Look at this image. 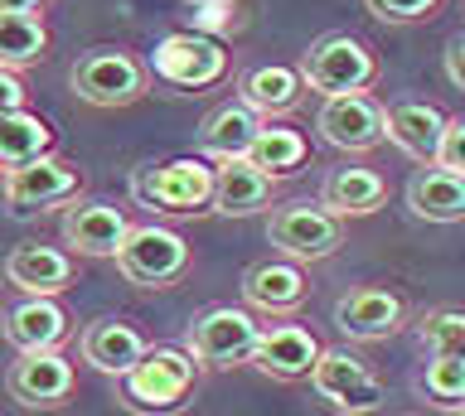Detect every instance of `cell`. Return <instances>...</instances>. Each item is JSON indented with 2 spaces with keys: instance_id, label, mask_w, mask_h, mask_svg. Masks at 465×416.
Returning <instances> with one entry per match:
<instances>
[{
  "instance_id": "cell-8",
  "label": "cell",
  "mask_w": 465,
  "mask_h": 416,
  "mask_svg": "<svg viewBox=\"0 0 465 416\" xmlns=\"http://www.w3.org/2000/svg\"><path fill=\"white\" fill-rule=\"evenodd\" d=\"M311 387L330 401V407H340L344 416H369V411H378L388 401L383 378H378L354 349H344V343L320 349L315 368H311Z\"/></svg>"
},
{
  "instance_id": "cell-11",
  "label": "cell",
  "mask_w": 465,
  "mask_h": 416,
  "mask_svg": "<svg viewBox=\"0 0 465 416\" xmlns=\"http://www.w3.org/2000/svg\"><path fill=\"white\" fill-rule=\"evenodd\" d=\"M402 324H407V300L392 285H354L349 295L334 300V329L349 343L392 339Z\"/></svg>"
},
{
  "instance_id": "cell-16",
  "label": "cell",
  "mask_w": 465,
  "mask_h": 416,
  "mask_svg": "<svg viewBox=\"0 0 465 416\" xmlns=\"http://www.w3.org/2000/svg\"><path fill=\"white\" fill-rule=\"evenodd\" d=\"M272 198H276V179L262 175L257 165H247L242 155L213 165V194H209L213 213H223V218H252V213L272 208Z\"/></svg>"
},
{
  "instance_id": "cell-31",
  "label": "cell",
  "mask_w": 465,
  "mask_h": 416,
  "mask_svg": "<svg viewBox=\"0 0 465 416\" xmlns=\"http://www.w3.org/2000/svg\"><path fill=\"white\" fill-rule=\"evenodd\" d=\"M363 5H369V15L383 20V24H427V20L441 15L446 0H363Z\"/></svg>"
},
{
  "instance_id": "cell-14",
  "label": "cell",
  "mask_w": 465,
  "mask_h": 416,
  "mask_svg": "<svg viewBox=\"0 0 465 416\" xmlns=\"http://www.w3.org/2000/svg\"><path fill=\"white\" fill-rule=\"evenodd\" d=\"M242 300H247V310L282 320V314H296L305 300H311V281H305L301 262L267 256V262H252V266H247V276H242Z\"/></svg>"
},
{
  "instance_id": "cell-13",
  "label": "cell",
  "mask_w": 465,
  "mask_h": 416,
  "mask_svg": "<svg viewBox=\"0 0 465 416\" xmlns=\"http://www.w3.org/2000/svg\"><path fill=\"white\" fill-rule=\"evenodd\" d=\"M73 382L78 372L58 349H44V353H20L5 372V392L20 401V407H35V411H54L73 397Z\"/></svg>"
},
{
  "instance_id": "cell-27",
  "label": "cell",
  "mask_w": 465,
  "mask_h": 416,
  "mask_svg": "<svg viewBox=\"0 0 465 416\" xmlns=\"http://www.w3.org/2000/svg\"><path fill=\"white\" fill-rule=\"evenodd\" d=\"M49 146H54V131L35 111L20 107L0 117V169H20L29 160H39V155H49Z\"/></svg>"
},
{
  "instance_id": "cell-23",
  "label": "cell",
  "mask_w": 465,
  "mask_h": 416,
  "mask_svg": "<svg viewBox=\"0 0 465 416\" xmlns=\"http://www.w3.org/2000/svg\"><path fill=\"white\" fill-rule=\"evenodd\" d=\"M145 349H151V343H145L141 329L131 320H116V314H102V320H93L83 329V358L97 372H112V378H122Z\"/></svg>"
},
{
  "instance_id": "cell-6",
  "label": "cell",
  "mask_w": 465,
  "mask_h": 416,
  "mask_svg": "<svg viewBox=\"0 0 465 416\" xmlns=\"http://www.w3.org/2000/svg\"><path fill=\"white\" fill-rule=\"evenodd\" d=\"M267 242L286 262H325L344 247V218H334L311 198H296V204L272 208Z\"/></svg>"
},
{
  "instance_id": "cell-29",
  "label": "cell",
  "mask_w": 465,
  "mask_h": 416,
  "mask_svg": "<svg viewBox=\"0 0 465 416\" xmlns=\"http://www.w3.org/2000/svg\"><path fill=\"white\" fill-rule=\"evenodd\" d=\"M417 339L431 358H465V310H427L417 324Z\"/></svg>"
},
{
  "instance_id": "cell-12",
  "label": "cell",
  "mask_w": 465,
  "mask_h": 416,
  "mask_svg": "<svg viewBox=\"0 0 465 416\" xmlns=\"http://www.w3.org/2000/svg\"><path fill=\"white\" fill-rule=\"evenodd\" d=\"M0 189H5V204L15 213L54 208V204H68L83 189V169L73 160H64V155H39V160H29L20 169H5Z\"/></svg>"
},
{
  "instance_id": "cell-18",
  "label": "cell",
  "mask_w": 465,
  "mask_h": 416,
  "mask_svg": "<svg viewBox=\"0 0 465 416\" xmlns=\"http://www.w3.org/2000/svg\"><path fill=\"white\" fill-rule=\"evenodd\" d=\"M68 334H73L68 310L58 305L54 295H25L20 305L5 310V339H10V349H20V353L58 349Z\"/></svg>"
},
{
  "instance_id": "cell-24",
  "label": "cell",
  "mask_w": 465,
  "mask_h": 416,
  "mask_svg": "<svg viewBox=\"0 0 465 416\" xmlns=\"http://www.w3.org/2000/svg\"><path fill=\"white\" fill-rule=\"evenodd\" d=\"M407 208L421 223H460L465 218V179L441 165H421L407 179Z\"/></svg>"
},
{
  "instance_id": "cell-26",
  "label": "cell",
  "mask_w": 465,
  "mask_h": 416,
  "mask_svg": "<svg viewBox=\"0 0 465 416\" xmlns=\"http://www.w3.org/2000/svg\"><path fill=\"white\" fill-rule=\"evenodd\" d=\"M247 165H257L262 175H272V179H282V175H296V169L311 160V140H305L296 126H282V121H262V131L257 140L247 146L242 155Z\"/></svg>"
},
{
  "instance_id": "cell-19",
  "label": "cell",
  "mask_w": 465,
  "mask_h": 416,
  "mask_svg": "<svg viewBox=\"0 0 465 416\" xmlns=\"http://www.w3.org/2000/svg\"><path fill=\"white\" fill-rule=\"evenodd\" d=\"M126 233H131V218L107 198H87V204L64 213V242L83 256H116Z\"/></svg>"
},
{
  "instance_id": "cell-25",
  "label": "cell",
  "mask_w": 465,
  "mask_h": 416,
  "mask_svg": "<svg viewBox=\"0 0 465 416\" xmlns=\"http://www.w3.org/2000/svg\"><path fill=\"white\" fill-rule=\"evenodd\" d=\"M257 131H262V117L247 102H223V107H213L209 117H203L199 140H203V150H209L213 160H232V155H247Z\"/></svg>"
},
{
  "instance_id": "cell-34",
  "label": "cell",
  "mask_w": 465,
  "mask_h": 416,
  "mask_svg": "<svg viewBox=\"0 0 465 416\" xmlns=\"http://www.w3.org/2000/svg\"><path fill=\"white\" fill-rule=\"evenodd\" d=\"M25 97H29L25 78H20V73H5V68H0V117H5V111H20V107H25Z\"/></svg>"
},
{
  "instance_id": "cell-7",
  "label": "cell",
  "mask_w": 465,
  "mask_h": 416,
  "mask_svg": "<svg viewBox=\"0 0 465 416\" xmlns=\"http://www.w3.org/2000/svg\"><path fill=\"white\" fill-rule=\"evenodd\" d=\"M151 68H155V78L170 82V88L203 92V88H218V82L228 78V49L203 30H180V34H165L155 44Z\"/></svg>"
},
{
  "instance_id": "cell-35",
  "label": "cell",
  "mask_w": 465,
  "mask_h": 416,
  "mask_svg": "<svg viewBox=\"0 0 465 416\" xmlns=\"http://www.w3.org/2000/svg\"><path fill=\"white\" fill-rule=\"evenodd\" d=\"M44 10H49V0H0V15H35V20H44Z\"/></svg>"
},
{
  "instance_id": "cell-36",
  "label": "cell",
  "mask_w": 465,
  "mask_h": 416,
  "mask_svg": "<svg viewBox=\"0 0 465 416\" xmlns=\"http://www.w3.org/2000/svg\"><path fill=\"white\" fill-rule=\"evenodd\" d=\"M189 5H199V10H238V0H189Z\"/></svg>"
},
{
  "instance_id": "cell-21",
  "label": "cell",
  "mask_w": 465,
  "mask_h": 416,
  "mask_svg": "<svg viewBox=\"0 0 465 416\" xmlns=\"http://www.w3.org/2000/svg\"><path fill=\"white\" fill-rule=\"evenodd\" d=\"M5 281L25 295H58L73 281V256L64 247H44V242H20L5 256Z\"/></svg>"
},
{
  "instance_id": "cell-30",
  "label": "cell",
  "mask_w": 465,
  "mask_h": 416,
  "mask_svg": "<svg viewBox=\"0 0 465 416\" xmlns=\"http://www.w3.org/2000/svg\"><path fill=\"white\" fill-rule=\"evenodd\" d=\"M421 392L441 411H465V358H431L421 372Z\"/></svg>"
},
{
  "instance_id": "cell-20",
  "label": "cell",
  "mask_w": 465,
  "mask_h": 416,
  "mask_svg": "<svg viewBox=\"0 0 465 416\" xmlns=\"http://www.w3.org/2000/svg\"><path fill=\"white\" fill-rule=\"evenodd\" d=\"M383 198H388V179L378 169L344 165V169H330L325 175L315 204L325 213H334V218H369V213L383 208Z\"/></svg>"
},
{
  "instance_id": "cell-28",
  "label": "cell",
  "mask_w": 465,
  "mask_h": 416,
  "mask_svg": "<svg viewBox=\"0 0 465 416\" xmlns=\"http://www.w3.org/2000/svg\"><path fill=\"white\" fill-rule=\"evenodd\" d=\"M44 53H49V30L35 15H0V68L5 73H20V68H35Z\"/></svg>"
},
{
  "instance_id": "cell-5",
  "label": "cell",
  "mask_w": 465,
  "mask_h": 416,
  "mask_svg": "<svg viewBox=\"0 0 465 416\" xmlns=\"http://www.w3.org/2000/svg\"><path fill=\"white\" fill-rule=\"evenodd\" d=\"M257 334H262V324H257L252 310H242V305H213V310H203L199 320L189 324L184 353L194 358V363H203V368H238V363L252 358Z\"/></svg>"
},
{
  "instance_id": "cell-37",
  "label": "cell",
  "mask_w": 465,
  "mask_h": 416,
  "mask_svg": "<svg viewBox=\"0 0 465 416\" xmlns=\"http://www.w3.org/2000/svg\"><path fill=\"white\" fill-rule=\"evenodd\" d=\"M340 416H344V411H340Z\"/></svg>"
},
{
  "instance_id": "cell-3",
  "label": "cell",
  "mask_w": 465,
  "mask_h": 416,
  "mask_svg": "<svg viewBox=\"0 0 465 416\" xmlns=\"http://www.w3.org/2000/svg\"><path fill=\"white\" fill-rule=\"evenodd\" d=\"M189 242L174 233V227H160V223H141L131 227L126 242L116 247V266L131 285H145V291H165V285H180L189 276Z\"/></svg>"
},
{
  "instance_id": "cell-2",
  "label": "cell",
  "mask_w": 465,
  "mask_h": 416,
  "mask_svg": "<svg viewBox=\"0 0 465 416\" xmlns=\"http://www.w3.org/2000/svg\"><path fill=\"white\" fill-rule=\"evenodd\" d=\"M194 372H199V363L184 349H145L122 372V401L131 411H145V416L174 411L194 392Z\"/></svg>"
},
{
  "instance_id": "cell-10",
  "label": "cell",
  "mask_w": 465,
  "mask_h": 416,
  "mask_svg": "<svg viewBox=\"0 0 465 416\" xmlns=\"http://www.w3.org/2000/svg\"><path fill=\"white\" fill-rule=\"evenodd\" d=\"M131 189L145 208H160V213H199L209 208V194H213V165H203L199 155H180V160H165V165H145Z\"/></svg>"
},
{
  "instance_id": "cell-17",
  "label": "cell",
  "mask_w": 465,
  "mask_h": 416,
  "mask_svg": "<svg viewBox=\"0 0 465 416\" xmlns=\"http://www.w3.org/2000/svg\"><path fill=\"white\" fill-rule=\"evenodd\" d=\"M305 92L311 88H305L301 68H286V63H262L238 78V102H247L262 121H282L291 111H301Z\"/></svg>"
},
{
  "instance_id": "cell-4",
  "label": "cell",
  "mask_w": 465,
  "mask_h": 416,
  "mask_svg": "<svg viewBox=\"0 0 465 416\" xmlns=\"http://www.w3.org/2000/svg\"><path fill=\"white\" fill-rule=\"evenodd\" d=\"M68 88L87 107H131L151 92V68L126 49H87L68 73Z\"/></svg>"
},
{
  "instance_id": "cell-32",
  "label": "cell",
  "mask_w": 465,
  "mask_h": 416,
  "mask_svg": "<svg viewBox=\"0 0 465 416\" xmlns=\"http://www.w3.org/2000/svg\"><path fill=\"white\" fill-rule=\"evenodd\" d=\"M431 165H441V169H450V175L465 179V117H450L446 121V136H441V146H436V160Z\"/></svg>"
},
{
  "instance_id": "cell-1",
  "label": "cell",
  "mask_w": 465,
  "mask_h": 416,
  "mask_svg": "<svg viewBox=\"0 0 465 416\" xmlns=\"http://www.w3.org/2000/svg\"><path fill=\"white\" fill-rule=\"evenodd\" d=\"M301 78L320 97H344V92H369L383 78V59L373 44L359 34H325L301 53Z\"/></svg>"
},
{
  "instance_id": "cell-9",
  "label": "cell",
  "mask_w": 465,
  "mask_h": 416,
  "mask_svg": "<svg viewBox=\"0 0 465 416\" xmlns=\"http://www.w3.org/2000/svg\"><path fill=\"white\" fill-rule=\"evenodd\" d=\"M315 131L325 136V146L344 150V155H369L388 140V107L373 92L325 97L315 111Z\"/></svg>"
},
{
  "instance_id": "cell-15",
  "label": "cell",
  "mask_w": 465,
  "mask_h": 416,
  "mask_svg": "<svg viewBox=\"0 0 465 416\" xmlns=\"http://www.w3.org/2000/svg\"><path fill=\"white\" fill-rule=\"evenodd\" d=\"M320 349H325V343H320L305 324H262L257 349L247 363H257L276 382H296V378H311Z\"/></svg>"
},
{
  "instance_id": "cell-22",
  "label": "cell",
  "mask_w": 465,
  "mask_h": 416,
  "mask_svg": "<svg viewBox=\"0 0 465 416\" xmlns=\"http://www.w3.org/2000/svg\"><path fill=\"white\" fill-rule=\"evenodd\" d=\"M446 121L450 117L436 102H398V107H388V140L407 155V160L431 165L436 146H441V136H446Z\"/></svg>"
},
{
  "instance_id": "cell-33",
  "label": "cell",
  "mask_w": 465,
  "mask_h": 416,
  "mask_svg": "<svg viewBox=\"0 0 465 416\" xmlns=\"http://www.w3.org/2000/svg\"><path fill=\"white\" fill-rule=\"evenodd\" d=\"M446 82L456 92H465V30L446 39Z\"/></svg>"
}]
</instances>
